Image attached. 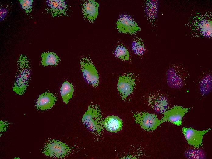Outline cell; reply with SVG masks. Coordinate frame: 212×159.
<instances>
[{
	"instance_id": "cell-2",
	"label": "cell",
	"mask_w": 212,
	"mask_h": 159,
	"mask_svg": "<svg viewBox=\"0 0 212 159\" xmlns=\"http://www.w3.org/2000/svg\"><path fill=\"white\" fill-rule=\"evenodd\" d=\"M19 71L15 80L13 90L16 94L22 95L27 88L30 74V67L28 59L21 55L18 61Z\"/></svg>"
},
{
	"instance_id": "cell-14",
	"label": "cell",
	"mask_w": 212,
	"mask_h": 159,
	"mask_svg": "<svg viewBox=\"0 0 212 159\" xmlns=\"http://www.w3.org/2000/svg\"><path fill=\"white\" fill-rule=\"evenodd\" d=\"M57 100V97L55 94L51 92H46L39 96L36 102L35 106L38 110H46L52 107Z\"/></svg>"
},
{
	"instance_id": "cell-6",
	"label": "cell",
	"mask_w": 212,
	"mask_h": 159,
	"mask_svg": "<svg viewBox=\"0 0 212 159\" xmlns=\"http://www.w3.org/2000/svg\"><path fill=\"white\" fill-rule=\"evenodd\" d=\"M132 113L135 122L147 131L155 130L162 123L156 115L145 112H132Z\"/></svg>"
},
{
	"instance_id": "cell-8",
	"label": "cell",
	"mask_w": 212,
	"mask_h": 159,
	"mask_svg": "<svg viewBox=\"0 0 212 159\" xmlns=\"http://www.w3.org/2000/svg\"><path fill=\"white\" fill-rule=\"evenodd\" d=\"M116 24V28L119 32L123 33L132 35L136 33L140 30L134 19L127 14L121 15Z\"/></svg>"
},
{
	"instance_id": "cell-3",
	"label": "cell",
	"mask_w": 212,
	"mask_h": 159,
	"mask_svg": "<svg viewBox=\"0 0 212 159\" xmlns=\"http://www.w3.org/2000/svg\"><path fill=\"white\" fill-rule=\"evenodd\" d=\"M72 147L58 140L51 139L45 143L42 152L45 155L54 158H63L71 152Z\"/></svg>"
},
{
	"instance_id": "cell-4",
	"label": "cell",
	"mask_w": 212,
	"mask_h": 159,
	"mask_svg": "<svg viewBox=\"0 0 212 159\" xmlns=\"http://www.w3.org/2000/svg\"><path fill=\"white\" fill-rule=\"evenodd\" d=\"M137 80L136 75L132 72H128L119 76L117 88L122 99L124 101L134 91Z\"/></svg>"
},
{
	"instance_id": "cell-12",
	"label": "cell",
	"mask_w": 212,
	"mask_h": 159,
	"mask_svg": "<svg viewBox=\"0 0 212 159\" xmlns=\"http://www.w3.org/2000/svg\"><path fill=\"white\" fill-rule=\"evenodd\" d=\"M98 3L92 0H85L81 4L83 17L90 21L93 22L98 14Z\"/></svg>"
},
{
	"instance_id": "cell-13",
	"label": "cell",
	"mask_w": 212,
	"mask_h": 159,
	"mask_svg": "<svg viewBox=\"0 0 212 159\" xmlns=\"http://www.w3.org/2000/svg\"><path fill=\"white\" fill-rule=\"evenodd\" d=\"M48 11L53 17L67 16L68 10V4L63 0H48L47 1Z\"/></svg>"
},
{
	"instance_id": "cell-15",
	"label": "cell",
	"mask_w": 212,
	"mask_h": 159,
	"mask_svg": "<svg viewBox=\"0 0 212 159\" xmlns=\"http://www.w3.org/2000/svg\"><path fill=\"white\" fill-rule=\"evenodd\" d=\"M123 123L118 117L110 116L104 119V128L108 131L112 133H116L122 129Z\"/></svg>"
},
{
	"instance_id": "cell-1",
	"label": "cell",
	"mask_w": 212,
	"mask_h": 159,
	"mask_svg": "<svg viewBox=\"0 0 212 159\" xmlns=\"http://www.w3.org/2000/svg\"><path fill=\"white\" fill-rule=\"evenodd\" d=\"M104 120L99 106L91 104L83 116L81 122L93 135L101 138L104 128Z\"/></svg>"
},
{
	"instance_id": "cell-19",
	"label": "cell",
	"mask_w": 212,
	"mask_h": 159,
	"mask_svg": "<svg viewBox=\"0 0 212 159\" xmlns=\"http://www.w3.org/2000/svg\"><path fill=\"white\" fill-rule=\"evenodd\" d=\"M212 87V78L210 75L204 76L200 83V90L203 95L208 94L210 91Z\"/></svg>"
},
{
	"instance_id": "cell-22",
	"label": "cell",
	"mask_w": 212,
	"mask_h": 159,
	"mask_svg": "<svg viewBox=\"0 0 212 159\" xmlns=\"http://www.w3.org/2000/svg\"><path fill=\"white\" fill-rule=\"evenodd\" d=\"M0 21H2L4 18V17L6 15L8 12V10L7 9L3 8H0Z\"/></svg>"
},
{
	"instance_id": "cell-11",
	"label": "cell",
	"mask_w": 212,
	"mask_h": 159,
	"mask_svg": "<svg viewBox=\"0 0 212 159\" xmlns=\"http://www.w3.org/2000/svg\"><path fill=\"white\" fill-rule=\"evenodd\" d=\"M146 100L150 107L159 113L164 114L168 110L167 99L162 94H150L147 96Z\"/></svg>"
},
{
	"instance_id": "cell-9",
	"label": "cell",
	"mask_w": 212,
	"mask_h": 159,
	"mask_svg": "<svg viewBox=\"0 0 212 159\" xmlns=\"http://www.w3.org/2000/svg\"><path fill=\"white\" fill-rule=\"evenodd\" d=\"M211 128L203 131H198L192 128L183 127L182 133L188 144L196 148L202 146L203 135L211 130Z\"/></svg>"
},
{
	"instance_id": "cell-10",
	"label": "cell",
	"mask_w": 212,
	"mask_h": 159,
	"mask_svg": "<svg viewBox=\"0 0 212 159\" xmlns=\"http://www.w3.org/2000/svg\"><path fill=\"white\" fill-rule=\"evenodd\" d=\"M184 71L178 67L169 68L167 74V81L170 87L180 88L184 85L186 78Z\"/></svg>"
},
{
	"instance_id": "cell-21",
	"label": "cell",
	"mask_w": 212,
	"mask_h": 159,
	"mask_svg": "<svg viewBox=\"0 0 212 159\" xmlns=\"http://www.w3.org/2000/svg\"><path fill=\"white\" fill-rule=\"evenodd\" d=\"M21 7L27 13L31 11L33 1V0H19Z\"/></svg>"
},
{
	"instance_id": "cell-17",
	"label": "cell",
	"mask_w": 212,
	"mask_h": 159,
	"mask_svg": "<svg viewBox=\"0 0 212 159\" xmlns=\"http://www.w3.org/2000/svg\"><path fill=\"white\" fill-rule=\"evenodd\" d=\"M74 90L72 83L66 81H64L60 88V93L63 101L66 104L72 98Z\"/></svg>"
},
{
	"instance_id": "cell-18",
	"label": "cell",
	"mask_w": 212,
	"mask_h": 159,
	"mask_svg": "<svg viewBox=\"0 0 212 159\" xmlns=\"http://www.w3.org/2000/svg\"><path fill=\"white\" fill-rule=\"evenodd\" d=\"M115 56L123 61H129L130 54L127 49L121 43L118 44L113 51Z\"/></svg>"
},
{
	"instance_id": "cell-16",
	"label": "cell",
	"mask_w": 212,
	"mask_h": 159,
	"mask_svg": "<svg viewBox=\"0 0 212 159\" xmlns=\"http://www.w3.org/2000/svg\"><path fill=\"white\" fill-rule=\"evenodd\" d=\"M41 65L43 66H55L60 62V59L55 53L52 52H44L41 55Z\"/></svg>"
},
{
	"instance_id": "cell-20",
	"label": "cell",
	"mask_w": 212,
	"mask_h": 159,
	"mask_svg": "<svg viewBox=\"0 0 212 159\" xmlns=\"http://www.w3.org/2000/svg\"><path fill=\"white\" fill-rule=\"evenodd\" d=\"M132 49L134 54L137 56H141L144 53L145 46L141 38L136 37L134 39L132 43Z\"/></svg>"
},
{
	"instance_id": "cell-5",
	"label": "cell",
	"mask_w": 212,
	"mask_h": 159,
	"mask_svg": "<svg viewBox=\"0 0 212 159\" xmlns=\"http://www.w3.org/2000/svg\"><path fill=\"white\" fill-rule=\"evenodd\" d=\"M80 64L83 77L87 83L94 87H97L99 83V74L90 57L82 58Z\"/></svg>"
},
{
	"instance_id": "cell-7",
	"label": "cell",
	"mask_w": 212,
	"mask_h": 159,
	"mask_svg": "<svg viewBox=\"0 0 212 159\" xmlns=\"http://www.w3.org/2000/svg\"><path fill=\"white\" fill-rule=\"evenodd\" d=\"M191 109L190 108L176 106L168 109L164 114L161 120V123L169 122L178 126H180L184 116Z\"/></svg>"
}]
</instances>
